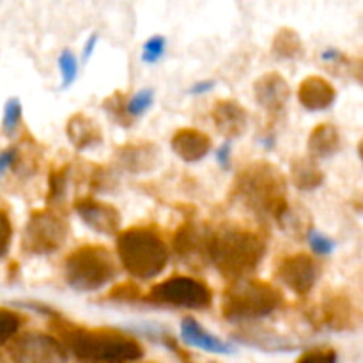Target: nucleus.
<instances>
[{
	"mask_svg": "<svg viewBox=\"0 0 363 363\" xmlns=\"http://www.w3.org/2000/svg\"><path fill=\"white\" fill-rule=\"evenodd\" d=\"M53 328L69 354L82 363H133L144 357V347L135 337L119 330L84 328L64 323L57 315Z\"/></svg>",
	"mask_w": 363,
	"mask_h": 363,
	"instance_id": "nucleus-1",
	"label": "nucleus"
},
{
	"mask_svg": "<svg viewBox=\"0 0 363 363\" xmlns=\"http://www.w3.org/2000/svg\"><path fill=\"white\" fill-rule=\"evenodd\" d=\"M264 234L248 227L225 223L209 236V262L227 280H245L259 268L266 254Z\"/></svg>",
	"mask_w": 363,
	"mask_h": 363,
	"instance_id": "nucleus-2",
	"label": "nucleus"
},
{
	"mask_svg": "<svg viewBox=\"0 0 363 363\" xmlns=\"http://www.w3.org/2000/svg\"><path fill=\"white\" fill-rule=\"evenodd\" d=\"M234 197L262 218H279L287 202V179L277 165L254 162L241 169L234 181Z\"/></svg>",
	"mask_w": 363,
	"mask_h": 363,
	"instance_id": "nucleus-3",
	"label": "nucleus"
},
{
	"mask_svg": "<svg viewBox=\"0 0 363 363\" xmlns=\"http://www.w3.org/2000/svg\"><path fill=\"white\" fill-rule=\"evenodd\" d=\"M117 255L128 275L152 280L162 275L170 259L169 247L155 227H130L117 234Z\"/></svg>",
	"mask_w": 363,
	"mask_h": 363,
	"instance_id": "nucleus-4",
	"label": "nucleus"
},
{
	"mask_svg": "<svg viewBox=\"0 0 363 363\" xmlns=\"http://www.w3.org/2000/svg\"><path fill=\"white\" fill-rule=\"evenodd\" d=\"M284 296L273 284L245 279L233 282L222 298V315L230 323L264 319L282 307Z\"/></svg>",
	"mask_w": 363,
	"mask_h": 363,
	"instance_id": "nucleus-5",
	"label": "nucleus"
},
{
	"mask_svg": "<svg viewBox=\"0 0 363 363\" xmlns=\"http://www.w3.org/2000/svg\"><path fill=\"white\" fill-rule=\"evenodd\" d=\"M62 272L67 286L80 293H94L117 275L112 254L101 245H82L74 248L64 259Z\"/></svg>",
	"mask_w": 363,
	"mask_h": 363,
	"instance_id": "nucleus-6",
	"label": "nucleus"
},
{
	"mask_svg": "<svg viewBox=\"0 0 363 363\" xmlns=\"http://www.w3.org/2000/svg\"><path fill=\"white\" fill-rule=\"evenodd\" d=\"M142 301L156 307L206 311L213 305V291L202 280L184 275H174L156 284Z\"/></svg>",
	"mask_w": 363,
	"mask_h": 363,
	"instance_id": "nucleus-7",
	"label": "nucleus"
},
{
	"mask_svg": "<svg viewBox=\"0 0 363 363\" xmlns=\"http://www.w3.org/2000/svg\"><path fill=\"white\" fill-rule=\"evenodd\" d=\"M69 227L59 213L41 209L32 211L21 238V248L28 255L55 254L66 243Z\"/></svg>",
	"mask_w": 363,
	"mask_h": 363,
	"instance_id": "nucleus-8",
	"label": "nucleus"
},
{
	"mask_svg": "<svg viewBox=\"0 0 363 363\" xmlns=\"http://www.w3.org/2000/svg\"><path fill=\"white\" fill-rule=\"evenodd\" d=\"M7 351L13 363H67L66 347L46 333H23L13 339Z\"/></svg>",
	"mask_w": 363,
	"mask_h": 363,
	"instance_id": "nucleus-9",
	"label": "nucleus"
},
{
	"mask_svg": "<svg viewBox=\"0 0 363 363\" xmlns=\"http://www.w3.org/2000/svg\"><path fill=\"white\" fill-rule=\"evenodd\" d=\"M211 229L197 222H184L172 238V248L179 261L190 268H202L209 262L208 248Z\"/></svg>",
	"mask_w": 363,
	"mask_h": 363,
	"instance_id": "nucleus-10",
	"label": "nucleus"
},
{
	"mask_svg": "<svg viewBox=\"0 0 363 363\" xmlns=\"http://www.w3.org/2000/svg\"><path fill=\"white\" fill-rule=\"evenodd\" d=\"M275 277L294 294L307 296L319 279V264L308 254H291L277 264Z\"/></svg>",
	"mask_w": 363,
	"mask_h": 363,
	"instance_id": "nucleus-11",
	"label": "nucleus"
},
{
	"mask_svg": "<svg viewBox=\"0 0 363 363\" xmlns=\"http://www.w3.org/2000/svg\"><path fill=\"white\" fill-rule=\"evenodd\" d=\"M312 325L319 328H330L333 332H344L353 328L354 307L350 296L342 291H330L323 296L321 303L308 314Z\"/></svg>",
	"mask_w": 363,
	"mask_h": 363,
	"instance_id": "nucleus-12",
	"label": "nucleus"
},
{
	"mask_svg": "<svg viewBox=\"0 0 363 363\" xmlns=\"http://www.w3.org/2000/svg\"><path fill=\"white\" fill-rule=\"evenodd\" d=\"M73 208L82 222L94 233L113 236L121 230V213L112 204L91 197H80L74 201Z\"/></svg>",
	"mask_w": 363,
	"mask_h": 363,
	"instance_id": "nucleus-13",
	"label": "nucleus"
},
{
	"mask_svg": "<svg viewBox=\"0 0 363 363\" xmlns=\"http://www.w3.org/2000/svg\"><path fill=\"white\" fill-rule=\"evenodd\" d=\"M254 96L261 108L275 116V113H280L286 108L287 101L291 98V89L282 74L272 71V73L262 74L255 80Z\"/></svg>",
	"mask_w": 363,
	"mask_h": 363,
	"instance_id": "nucleus-14",
	"label": "nucleus"
},
{
	"mask_svg": "<svg viewBox=\"0 0 363 363\" xmlns=\"http://www.w3.org/2000/svg\"><path fill=\"white\" fill-rule=\"evenodd\" d=\"M211 119L216 131L230 140L241 137L248 128V112L234 99H218L211 108Z\"/></svg>",
	"mask_w": 363,
	"mask_h": 363,
	"instance_id": "nucleus-15",
	"label": "nucleus"
},
{
	"mask_svg": "<svg viewBox=\"0 0 363 363\" xmlns=\"http://www.w3.org/2000/svg\"><path fill=\"white\" fill-rule=\"evenodd\" d=\"M121 169L131 174H145L156 169L160 162V149L152 142L124 144L116 152Z\"/></svg>",
	"mask_w": 363,
	"mask_h": 363,
	"instance_id": "nucleus-16",
	"label": "nucleus"
},
{
	"mask_svg": "<svg viewBox=\"0 0 363 363\" xmlns=\"http://www.w3.org/2000/svg\"><path fill=\"white\" fill-rule=\"evenodd\" d=\"M337 98V91L326 78L312 74L307 77L298 87V101L311 112H321L330 108Z\"/></svg>",
	"mask_w": 363,
	"mask_h": 363,
	"instance_id": "nucleus-17",
	"label": "nucleus"
},
{
	"mask_svg": "<svg viewBox=\"0 0 363 363\" xmlns=\"http://www.w3.org/2000/svg\"><path fill=\"white\" fill-rule=\"evenodd\" d=\"M170 145L183 162L195 163L206 158L211 151V138L204 131L195 130V128H181L174 133Z\"/></svg>",
	"mask_w": 363,
	"mask_h": 363,
	"instance_id": "nucleus-18",
	"label": "nucleus"
},
{
	"mask_svg": "<svg viewBox=\"0 0 363 363\" xmlns=\"http://www.w3.org/2000/svg\"><path fill=\"white\" fill-rule=\"evenodd\" d=\"M181 339L190 346L199 347L206 353L213 354H233L234 346L230 342H225L220 337L213 335L211 332L204 328L197 319L183 318L181 321Z\"/></svg>",
	"mask_w": 363,
	"mask_h": 363,
	"instance_id": "nucleus-19",
	"label": "nucleus"
},
{
	"mask_svg": "<svg viewBox=\"0 0 363 363\" xmlns=\"http://www.w3.org/2000/svg\"><path fill=\"white\" fill-rule=\"evenodd\" d=\"M66 135L69 138L71 145L78 151H87L96 147L103 142V131L99 124L92 117L78 112L67 119Z\"/></svg>",
	"mask_w": 363,
	"mask_h": 363,
	"instance_id": "nucleus-20",
	"label": "nucleus"
},
{
	"mask_svg": "<svg viewBox=\"0 0 363 363\" xmlns=\"http://www.w3.org/2000/svg\"><path fill=\"white\" fill-rule=\"evenodd\" d=\"M307 147L314 158H330L340 151V133L333 124H318L308 135Z\"/></svg>",
	"mask_w": 363,
	"mask_h": 363,
	"instance_id": "nucleus-21",
	"label": "nucleus"
},
{
	"mask_svg": "<svg viewBox=\"0 0 363 363\" xmlns=\"http://www.w3.org/2000/svg\"><path fill=\"white\" fill-rule=\"evenodd\" d=\"M291 181L301 191H312L325 183V172L312 158H296L291 162Z\"/></svg>",
	"mask_w": 363,
	"mask_h": 363,
	"instance_id": "nucleus-22",
	"label": "nucleus"
},
{
	"mask_svg": "<svg viewBox=\"0 0 363 363\" xmlns=\"http://www.w3.org/2000/svg\"><path fill=\"white\" fill-rule=\"evenodd\" d=\"M234 339L247 344V346H254L257 350L269 351V353H275V351L286 353V351L296 350V344L289 342V340L277 335V333L262 332V330H243L240 333H234Z\"/></svg>",
	"mask_w": 363,
	"mask_h": 363,
	"instance_id": "nucleus-23",
	"label": "nucleus"
},
{
	"mask_svg": "<svg viewBox=\"0 0 363 363\" xmlns=\"http://www.w3.org/2000/svg\"><path fill=\"white\" fill-rule=\"evenodd\" d=\"M272 53L277 59H296L303 53V41L294 28L284 27L275 34L272 43Z\"/></svg>",
	"mask_w": 363,
	"mask_h": 363,
	"instance_id": "nucleus-24",
	"label": "nucleus"
},
{
	"mask_svg": "<svg viewBox=\"0 0 363 363\" xmlns=\"http://www.w3.org/2000/svg\"><path fill=\"white\" fill-rule=\"evenodd\" d=\"M277 222H279V225L282 227L286 233H289L291 236H307L308 230L312 229V227H308V222H307V216L303 215V213L296 211V209H293L291 206H287L286 209H284L282 215L277 218Z\"/></svg>",
	"mask_w": 363,
	"mask_h": 363,
	"instance_id": "nucleus-25",
	"label": "nucleus"
},
{
	"mask_svg": "<svg viewBox=\"0 0 363 363\" xmlns=\"http://www.w3.org/2000/svg\"><path fill=\"white\" fill-rule=\"evenodd\" d=\"M69 165L62 167V169H52L48 176V199L50 204L60 202L67 194V184H69Z\"/></svg>",
	"mask_w": 363,
	"mask_h": 363,
	"instance_id": "nucleus-26",
	"label": "nucleus"
},
{
	"mask_svg": "<svg viewBox=\"0 0 363 363\" xmlns=\"http://www.w3.org/2000/svg\"><path fill=\"white\" fill-rule=\"evenodd\" d=\"M124 99L126 98H124L123 92L116 91L112 96H108V98L103 101V110L108 113V117L113 121V123L121 124L123 128H128L133 119L128 116L126 101H124Z\"/></svg>",
	"mask_w": 363,
	"mask_h": 363,
	"instance_id": "nucleus-27",
	"label": "nucleus"
},
{
	"mask_svg": "<svg viewBox=\"0 0 363 363\" xmlns=\"http://www.w3.org/2000/svg\"><path fill=\"white\" fill-rule=\"evenodd\" d=\"M21 117H23V106L18 98L7 99L6 106H4V117H2V131L7 137H13L18 131L21 124Z\"/></svg>",
	"mask_w": 363,
	"mask_h": 363,
	"instance_id": "nucleus-28",
	"label": "nucleus"
},
{
	"mask_svg": "<svg viewBox=\"0 0 363 363\" xmlns=\"http://www.w3.org/2000/svg\"><path fill=\"white\" fill-rule=\"evenodd\" d=\"M21 319L20 314L9 311V308L0 307V346L7 344L9 340H13L16 337V333L21 328Z\"/></svg>",
	"mask_w": 363,
	"mask_h": 363,
	"instance_id": "nucleus-29",
	"label": "nucleus"
},
{
	"mask_svg": "<svg viewBox=\"0 0 363 363\" xmlns=\"http://www.w3.org/2000/svg\"><path fill=\"white\" fill-rule=\"evenodd\" d=\"M155 103V91L152 89H140L138 92H135L130 99L126 101V112L128 116L133 119V117H140L147 112L149 108Z\"/></svg>",
	"mask_w": 363,
	"mask_h": 363,
	"instance_id": "nucleus-30",
	"label": "nucleus"
},
{
	"mask_svg": "<svg viewBox=\"0 0 363 363\" xmlns=\"http://www.w3.org/2000/svg\"><path fill=\"white\" fill-rule=\"evenodd\" d=\"M59 69L60 78H62V87H69L78 77V60L71 50H62V53L59 55Z\"/></svg>",
	"mask_w": 363,
	"mask_h": 363,
	"instance_id": "nucleus-31",
	"label": "nucleus"
},
{
	"mask_svg": "<svg viewBox=\"0 0 363 363\" xmlns=\"http://www.w3.org/2000/svg\"><path fill=\"white\" fill-rule=\"evenodd\" d=\"M167 50V39L163 35H152L142 46V60L144 62H158Z\"/></svg>",
	"mask_w": 363,
	"mask_h": 363,
	"instance_id": "nucleus-32",
	"label": "nucleus"
},
{
	"mask_svg": "<svg viewBox=\"0 0 363 363\" xmlns=\"http://www.w3.org/2000/svg\"><path fill=\"white\" fill-rule=\"evenodd\" d=\"M142 298H144V294L133 282L119 284V286L113 287L108 293V300L126 301V303H130V301H142Z\"/></svg>",
	"mask_w": 363,
	"mask_h": 363,
	"instance_id": "nucleus-33",
	"label": "nucleus"
},
{
	"mask_svg": "<svg viewBox=\"0 0 363 363\" xmlns=\"http://www.w3.org/2000/svg\"><path fill=\"white\" fill-rule=\"evenodd\" d=\"M296 363H337V351L333 347H314L305 351Z\"/></svg>",
	"mask_w": 363,
	"mask_h": 363,
	"instance_id": "nucleus-34",
	"label": "nucleus"
},
{
	"mask_svg": "<svg viewBox=\"0 0 363 363\" xmlns=\"http://www.w3.org/2000/svg\"><path fill=\"white\" fill-rule=\"evenodd\" d=\"M307 240L311 248L314 250V254L318 255H330L333 250H335V243H333L330 238H326L325 234L318 233L315 229H311L307 234Z\"/></svg>",
	"mask_w": 363,
	"mask_h": 363,
	"instance_id": "nucleus-35",
	"label": "nucleus"
},
{
	"mask_svg": "<svg viewBox=\"0 0 363 363\" xmlns=\"http://www.w3.org/2000/svg\"><path fill=\"white\" fill-rule=\"evenodd\" d=\"M11 240H13V223H11L9 215L0 209V259L9 252Z\"/></svg>",
	"mask_w": 363,
	"mask_h": 363,
	"instance_id": "nucleus-36",
	"label": "nucleus"
},
{
	"mask_svg": "<svg viewBox=\"0 0 363 363\" xmlns=\"http://www.w3.org/2000/svg\"><path fill=\"white\" fill-rule=\"evenodd\" d=\"M20 160H21V155H20V149H18L16 145L4 149V151L0 152V179L6 176V172H9L11 169H14V167L20 163Z\"/></svg>",
	"mask_w": 363,
	"mask_h": 363,
	"instance_id": "nucleus-37",
	"label": "nucleus"
},
{
	"mask_svg": "<svg viewBox=\"0 0 363 363\" xmlns=\"http://www.w3.org/2000/svg\"><path fill=\"white\" fill-rule=\"evenodd\" d=\"M230 151H233V144H230V140H227V142H223L222 147H220L218 152H216V162L220 163V167H222V169H229Z\"/></svg>",
	"mask_w": 363,
	"mask_h": 363,
	"instance_id": "nucleus-38",
	"label": "nucleus"
},
{
	"mask_svg": "<svg viewBox=\"0 0 363 363\" xmlns=\"http://www.w3.org/2000/svg\"><path fill=\"white\" fill-rule=\"evenodd\" d=\"M350 69L351 74H353L360 84H363V52H360L354 59L350 60Z\"/></svg>",
	"mask_w": 363,
	"mask_h": 363,
	"instance_id": "nucleus-39",
	"label": "nucleus"
},
{
	"mask_svg": "<svg viewBox=\"0 0 363 363\" xmlns=\"http://www.w3.org/2000/svg\"><path fill=\"white\" fill-rule=\"evenodd\" d=\"M215 87V82L211 80H204V82H197V84H194L190 87V94H204V92H209L211 89Z\"/></svg>",
	"mask_w": 363,
	"mask_h": 363,
	"instance_id": "nucleus-40",
	"label": "nucleus"
},
{
	"mask_svg": "<svg viewBox=\"0 0 363 363\" xmlns=\"http://www.w3.org/2000/svg\"><path fill=\"white\" fill-rule=\"evenodd\" d=\"M96 45H98V34H91V35H89L87 41H85L84 52H82V55H84V60H87L89 57L92 55V52H94Z\"/></svg>",
	"mask_w": 363,
	"mask_h": 363,
	"instance_id": "nucleus-41",
	"label": "nucleus"
},
{
	"mask_svg": "<svg viewBox=\"0 0 363 363\" xmlns=\"http://www.w3.org/2000/svg\"><path fill=\"white\" fill-rule=\"evenodd\" d=\"M351 204H353V208L357 209L358 213H362L363 215V190L358 191V194L351 199Z\"/></svg>",
	"mask_w": 363,
	"mask_h": 363,
	"instance_id": "nucleus-42",
	"label": "nucleus"
},
{
	"mask_svg": "<svg viewBox=\"0 0 363 363\" xmlns=\"http://www.w3.org/2000/svg\"><path fill=\"white\" fill-rule=\"evenodd\" d=\"M358 156H360V160L363 163V138L360 140V144H358Z\"/></svg>",
	"mask_w": 363,
	"mask_h": 363,
	"instance_id": "nucleus-43",
	"label": "nucleus"
}]
</instances>
